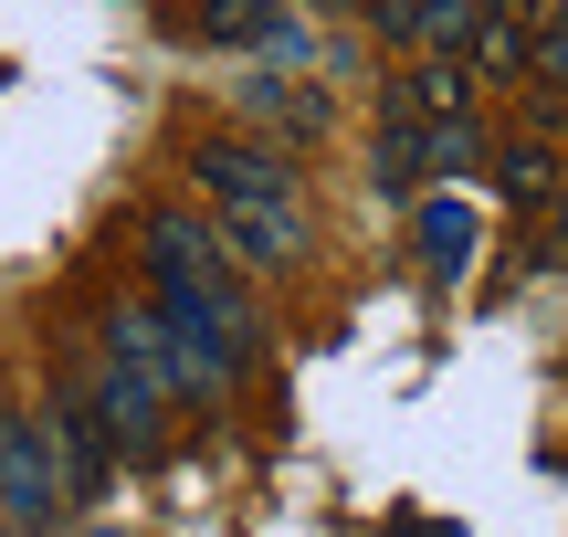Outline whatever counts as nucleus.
Instances as JSON below:
<instances>
[{
	"label": "nucleus",
	"instance_id": "2eb2a0df",
	"mask_svg": "<svg viewBox=\"0 0 568 537\" xmlns=\"http://www.w3.org/2000/svg\"><path fill=\"white\" fill-rule=\"evenodd\" d=\"M305 11H347V0H305Z\"/></svg>",
	"mask_w": 568,
	"mask_h": 537
},
{
	"label": "nucleus",
	"instance_id": "ddd939ff",
	"mask_svg": "<svg viewBox=\"0 0 568 537\" xmlns=\"http://www.w3.org/2000/svg\"><path fill=\"white\" fill-rule=\"evenodd\" d=\"M527 32H568V0H527Z\"/></svg>",
	"mask_w": 568,
	"mask_h": 537
},
{
	"label": "nucleus",
	"instance_id": "0eeeda50",
	"mask_svg": "<svg viewBox=\"0 0 568 537\" xmlns=\"http://www.w3.org/2000/svg\"><path fill=\"white\" fill-rule=\"evenodd\" d=\"M201 32L211 42H243V53H295L305 63V32L284 21V0H201Z\"/></svg>",
	"mask_w": 568,
	"mask_h": 537
},
{
	"label": "nucleus",
	"instance_id": "9d476101",
	"mask_svg": "<svg viewBox=\"0 0 568 537\" xmlns=\"http://www.w3.org/2000/svg\"><path fill=\"white\" fill-rule=\"evenodd\" d=\"M527 53H537V32H527V11H506V0H485V21H474V63L485 74H527Z\"/></svg>",
	"mask_w": 568,
	"mask_h": 537
},
{
	"label": "nucleus",
	"instance_id": "dca6fc26",
	"mask_svg": "<svg viewBox=\"0 0 568 537\" xmlns=\"http://www.w3.org/2000/svg\"><path fill=\"white\" fill-rule=\"evenodd\" d=\"M558 95H568V84H558Z\"/></svg>",
	"mask_w": 568,
	"mask_h": 537
},
{
	"label": "nucleus",
	"instance_id": "f8f14e48",
	"mask_svg": "<svg viewBox=\"0 0 568 537\" xmlns=\"http://www.w3.org/2000/svg\"><path fill=\"white\" fill-rule=\"evenodd\" d=\"M368 21H379L389 42H422V0H368Z\"/></svg>",
	"mask_w": 568,
	"mask_h": 537
},
{
	"label": "nucleus",
	"instance_id": "20e7f679",
	"mask_svg": "<svg viewBox=\"0 0 568 537\" xmlns=\"http://www.w3.org/2000/svg\"><path fill=\"white\" fill-rule=\"evenodd\" d=\"M42 433H53L63 496H105V475H116V433H105V412H95V379H63L53 412H42Z\"/></svg>",
	"mask_w": 568,
	"mask_h": 537
},
{
	"label": "nucleus",
	"instance_id": "39448f33",
	"mask_svg": "<svg viewBox=\"0 0 568 537\" xmlns=\"http://www.w3.org/2000/svg\"><path fill=\"white\" fill-rule=\"evenodd\" d=\"M211 232L232 243V264H243V274H284V264H305V201H295V190H274V201H232Z\"/></svg>",
	"mask_w": 568,
	"mask_h": 537
},
{
	"label": "nucleus",
	"instance_id": "6e6552de",
	"mask_svg": "<svg viewBox=\"0 0 568 537\" xmlns=\"http://www.w3.org/2000/svg\"><path fill=\"white\" fill-rule=\"evenodd\" d=\"M464 95H474V84H464V63H453V53H422L400 84H389V105L422 116V126H432V116H464Z\"/></svg>",
	"mask_w": 568,
	"mask_h": 537
},
{
	"label": "nucleus",
	"instance_id": "7ed1b4c3",
	"mask_svg": "<svg viewBox=\"0 0 568 537\" xmlns=\"http://www.w3.org/2000/svg\"><path fill=\"white\" fill-rule=\"evenodd\" d=\"M63 506H74V496H63L53 433H42L32 412H11V422H0V527H11V537H42Z\"/></svg>",
	"mask_w": 568,
	"mask_h": 537
},
{
	"label": "nucleus",
	"instance_id": "9b49d317",
	"mask_svg": "<svg viewBox=\"0 0 568 537\" xmlns=\"http://www.w3.org/2000/svg\"><path fill=\"white\" fill-rule=\"evenodd\" d=\"M495 190H506V201H558V159L548 148H506V159H495Z\"/></svg>",
	"mask_w": 568,
	"mask_h": 537
},
{
	"label": "nucleus",
	"instance_id": "f03ea898",
	"mask_svg": "<svg viewBox=\"0 0 568 537\" xmlns=\"http://www.w3.org/2000/svg\"><path fill=\"white\" fill-rule=\"evenodd\" d=\"M95 412H105V433H116V464L159 454V433H169V337H159V306H105Z\"/></svg>",
	"mask_w": 568,
	"mask_h": 537
},
{
	"label": "nucleus",
	"instance_id": "f257e3e1",
	"mask_svg": "<svg viewBox=\"0 0 568 537\" xmlns=\"http://www.w3.org/2000/svg\"><path fill=\"white\" fill-rule=\"evenodd\" d=\"M138 253H148V285H159L169 316H211L232 348H253V285H243L232 243L201 222V211H159V222L138 232Z\"/></svg>",
	"mask_w": 568,
	"mask_h": 537
},
{
	"label": "nucleus",
	"instance_id": "423d86ee",
	"mask_svg": "<svg viewBox=\"0 0 568 537\" xmlns=\"http://www.w3.org/2000/svg\"><path fill=\"white\" fill-rule=\"evenodd\" d=\"M190 180H201L211 211H232V201L295 190V159H284V148H253V138H211V148H190Z\"/></svg>",
	"mask_w": 568,
	"mask_h": 537
},
{
	"label": "nucleus",
	"instance_id": "1a4fd4ad",
	"mask_svg": "<svg viewBox=\"0 0 568 537\" xmlns=\"http://www.w3.org/2000/svg\"><path fill=\"white\" fill-rule=\"evenodd\" d=\"M464 264H474V211L464 201H432L422 211V274H432V285H464Z\"/></svg>",
	"mask_w": 568,
	"mask_h": 537
},
{
	"label": "nucleus",
	"instance_id": "4468645a",
	"mask_svg": "<svg viewBox=\"0 0 568 537\" xmlns=\"http://www.w3.org/2000/svg\"><path fill=\"white\" fill-rule=\"evenodd\" d=\"M558 253H568V190H558Z\"/></svg>",
	"mask_w": 568,
	"mask_h": 537
}]
</instances>
